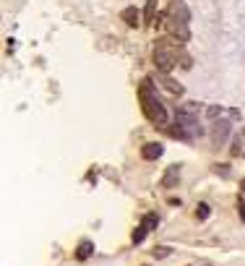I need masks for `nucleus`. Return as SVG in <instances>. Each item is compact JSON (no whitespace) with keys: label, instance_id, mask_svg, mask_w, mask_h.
I'll return each instance as SVG.
<instances>
[{"label":"nucleus","instance_id":"nucleus-1","mask_svg":"<svg viewBox=\"0 0 245 266\" xmlns=\"http://www.w3.org/2000/svg\"><path fill=\"white\" fill-rule=\"evenodd\" d=\"M139 97H141V110H144L146 120L154 123V125H167V110H165L162 99L157 97V89H154V84L149 78L141 81Z\"/></svg>","mask_w":245,"mask_h":266},{"label":"nucleus","instance_id":"nucleus-2","mask_svg":"<svg viewBox=\"0 0 245 266\" xmlns=\"http://www.w3.org/2000/svg\"><path fill=\"white\" fill-rule=\"evenodd\" d=\"M154 65H157L159 73H170L175 65H177V55H175V50L170 47L165 39L157 44V47H154Z\"/></svg>","mask_w":245,"mask_h":266},{"label":"nucleus","instance_id":"nucleus-3","mask_svg":"<svg viewBox=\"0 0 245 266\" xmlns=\"http://www.w3.org/2000/svg\"><path fill=\"white\" fill-rule=\"evenodd\" d=\"M165 26H167V32H170V39H175V42L185 44V42L190 39V29H188L185 21H177V18H170V16H167Z\"/></svg>","mask_w":245,"mask_h":266},{"label":"nucleus","instance_id":"nucleus-4","mask_svg":"<svg viewBox=\"0 0 245 266\" xmlns=\"http://www.w3.org/2000/svg\"><path fill=\"white\" fill-rule=\"evenodd\" d=\"M230 128H232L230 120H214V125H211V141L216 146H222V144L227 141V136H230Z\"/></svg>","mask_w":245,"mask_h":266},{"label":"nucleus","instance_id":"nucleus-5","mask_svg":"<svg viewBox=\"0 0 245 266\" xmlns=\"http://www.w3.org/2000/svg\"><path fill=\"white\" fill-rule=\"evenodd\" d=\"M167 16L170 18H177V21H190V11H188V6L183 3V0H172L170 3V8H167Z\"/></svg>","mask_w":245,"mask_h":266},{"label":"nucleus","instance_id":"nucleus-6","mask_svg":"<svg viewBox=\"0 0 245 266\" xmlns=\"http://www.w3.org/2000/svg\"><path fill=\"white\" fill-rule=\"evenodd\" d=\"M162 154H165V146H162L159 141H151V144H144V146H141V157H144L146 162L159 159Z\"/></svg>","mask_w":245,"mask_h":266},{"label":"nucleus","instance_id":"nucleus-7","mask_svg":"<svg viewBox=\"0 0 245 266\" xmlns=\"http://www.w3.org/2000/svg\"><path fill=\"white\" fill-rule=\"evenodd\" d=\"M177 180H180V165H170V167H167V172L162 175V188H165V191H170V188H175V185H177Z\"/></svg>","mask_w":245,"mask_h":266},{"label":"nucleus","instance_id":"nucleus-8","mask_svg":"<svg viewBox=\"0 0 245 266\" xmlns=\"http://www.w3.org/2000/svg\"><path fill=\"white\" fill-rule=\"evenodd\" d=\"M157 81H159V84H162V86L167 89L170 94H175V97H180V94H183V86L177 84V81H175V78H172L170 73H159V76H157Z\"/></svg>","mask_w":245,"mask_h":266},{"label":"nucleus","instance_id":"nucleus-9","mask_svg":"<svg viewBox=\"0 0 245 266\" xmlns=\"http://www.w3.org/2000/svg\"><path fill=\"white\" fill-rule=\"evenodd\" d=\"M120 18L125 21V24L130 26V29H136L139 24H141V13H139V8H123V13H120Z\"/></svg>","mask_w":245,"mask_h":266},{"label":"nucleus","instance_id":"nucleus-10","mask_svg":"<svg viewBox=\"0 0 245 266\" xmlns=\"http://www.w3.org/2000/svg\"><path fill=\"white\" fill-rule=\"evenodd\" d=\"M92 253H94V243H92V240H81L78 248H76V258H78V261H86Z\"/></svg>","mask_w":245,"mask_h":266},{"label":"nucleus","instance_id":"nucleus-11","mask_svg":"<svg viewBox=\"0 0 245 266\" xmlns=\"http://www.w3.org/2000/svg\"><path fill=\"white\" fill-rule=\"evenodd\" d=\"M144 21H146V24H154V21H157V0H146V6H144Z\"/></svg>","mask_w":245,"mask_h":266},{"label":"nucleus","instance_id":"nucleus-12","mask_svg":"<svg viewBox=\"0 0 245 266\" xmlns=\"http://www.w3.org/2000/svg\"><path fill=\"white\" fill-rule=\"evenodd\" d=\"M198 110H201V104H198V102H188V104H183L180 110H177V113H183V115H190V118H196V115H198Z\"/></svg>","mask_w":245,"mask_h":266},{"label":"nucleus","instance_id":"nucleus-13","mask_svg":"<svg viewBox=\"0 0 245 266\" xmlns=\"http://www.w3.org/2000/svg\"><path fill=\"white\" fill-rule=\"evenodd\" d=\"M146 232H149V227L144 225V222H141V225L136 227V230H133V243H136V246H139V243L146 237Z\"/></svg>","mask_w":245,"mask_h":266},{"label":"nucleus","instance_id":"nucleus-14","mask_svg":"<svg viewBox=\"0 0 245 266\" xmlns=\"http://www.w3.org/2000/svg\"><path fill=\"white\" fill-rule=\"evenodd\" d=\"M219 115H222V107H219V104L206 107V118H209V120H219Z\"/></svg>","mask_w":245,"mask_h":266},{"label":"nucleus","instance_id":"nucleus-15","mask_svg":"<svg viewBox=\"0 0 245 266\" xmlns=\"http://www.w3.org/2000/svg\"><path fill=\"white\" fill-rule=\"evenodd\" d=\"M230 151H232V157H237V154H242V136H235V141H232Z\"/></svg>","mask_w":245,"mask_h":266},{"label":"nucleus","instance_id":"nucleus-16","mask_svg":"<svg viewBox=\"0 0 245 266\" xmlns=\"http://www.w3.org/2000/svg\"><path fill=\"white\" fill-rule=\"evenodd\" d=\"M144 225H146L149 230H154V227L159 225V217H157V214H146V217H144Z\"/></svg>","mask_w":245,"mask_h":266},{"label":"nucleus","instance_id":"nucleus-17","mask_svg":"<svg viewBox=\"0 0 245 266\" xmlns=\"http://www.w3.org/2000/svg\"><path fill=\"white\" fill-rule=\"evenodd\" d=\"M209 214H211L209 204H198V209H196V217L198 219H209Z\"/></svg>","mask_w":245,"mask_h":266},{"label":"nucleus","instance_id":"nucleus-18","mask_svg":"<svg viewBox=\"0 0 245 266\" xmlns=\"http://www.w3.org/2000/svg\"><path fill=\"white\" fill-rule=\"evenodd\" d=\"M170 253H172V251H170L167 246H159V248H154V251H151V256H154V258H167Z\"/></svg>","mask_w":245,"mask_h":266},{"label":"nucleus","instance_id":"nucleus-19","mask_svg":"<svg viewBox=\"0 0 245 266\" xmlns=\"http://www.w3.org/2000/svg\"><path fill=\"white\" fill-rule=\"evenodd\" d=\"M214 172H216V175H222V177H230V175H232L230 165H214Z\"/></svg>","mask_w":245,"mask_h":266},{"label":"nucleus","instance_id":"nucleus-20","mask_svg":"<svg viewBox=\"0 0 245 266\" xmlns=\"http://www.w3.org/2000/svg\"><path fill=\"white\" fill-rule=\"evenodd\" d=\"M237 211H240V217L245 219V201H242V198H240V201H237Z\"/></svg>","mask_w":245,"mask_h":266},{"label":"nucleus","instance_id":"nucleus-21","mask_svg":"<svg viewBox=\"0 0 245 266\" xmlns=\"http://www.w3.org/2000/svg\"><path fill=\"white\" fill-rule=\"evenodd\" d=\"M240 188H242V193H245V180H242V183H240Z\"/></svg>","mask_w":245,"mask_h":266}]
</instances>
